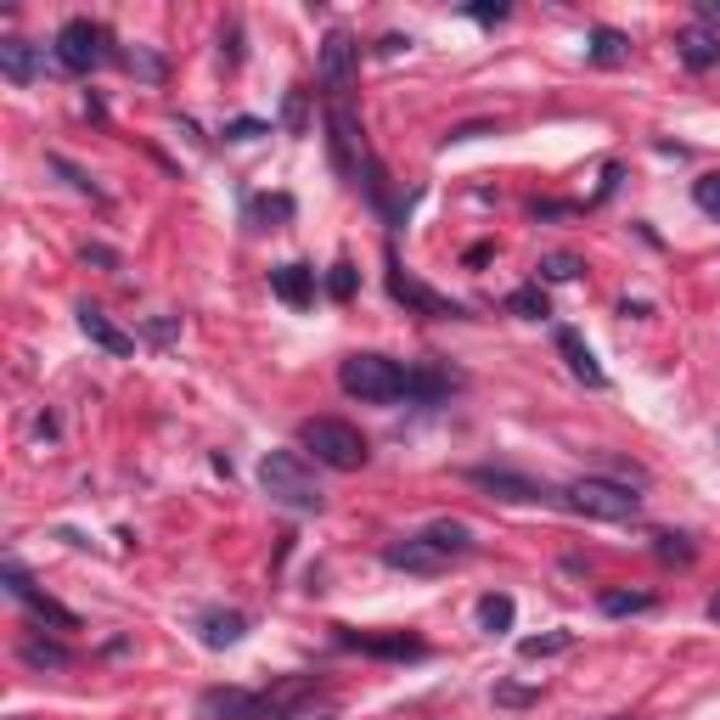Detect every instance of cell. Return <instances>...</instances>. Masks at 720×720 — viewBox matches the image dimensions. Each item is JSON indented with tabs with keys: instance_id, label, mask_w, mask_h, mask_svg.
<instances>
[{
	"instance_id": "1f68e13d",
	"label": "cell",
	"mask_w": 720,
	"mask_h": 720,
	"mask_svg": "<svg viewBox=\"0 0 720 720\" xmlns=\"http://www.w3.org/2000/svg\"><path fill=\"white\" fill-rule=\"evenodd\" d=\"M124 62H129V74H141V79H163V62L147 57V51H129Z\"/></svg>"
},
{
	"instance_id": "603a6c76",
	"label": "cell",
	"mask_w": 720,
	"mask_h": 720,
	"mask_svg": "<svg viewBox=\"0 0 720 720\" xmlns=\"http://www.w3.org/2000/svg\"><path fill=\"white\" fill-rule=\"evenodd\" d=\"M512 597H501V592H489V597H479V631H489V636H501V631H512Z\"/></svg>"
},
{
	"instance_id": "ab89813d",
	"label": "cell",
	"mask_w": 720,
	"mask_h": 720,
	"mask_svg": "<svg viewBox=\"0 0 720 720\" xmlns=\"http://www.w3.org/2000/svg\"><path fill=\"white\" fill-rule=\"evenodd\" d=\"M704 613H709V619H715V625H720V592L709 597V608H704Z\"/></svg>"
},
{
	"instance_id": "277c9868",
	"label": "cell",
	"mask_w": 720,
	"mask_h": 720,
	"mask_svg": "<svg viewBox=\"0 0 720 720\" xmlns=\"http://www.w3.org/2000/svg\"><path fill=\"white\" fill-rule=\"evenodd\" d=\"M569 507L585 518H603V523H631L642 518V496L619 479H574L569 484Z\"/></svg>"
},
{
	"instance_id": "9c48e42d",
	"label": "cell",
	"mask_w": 720,
	"mask_h": 720,
	"mask_svg": "<svg viewBox=\"0 0 720 720\" xmlns=\"http://www.w3.org/2000/svg\"><path fill=\"white\" fill-rule=\"evenodd\" d=\"M388 293L406 305V310H417V315H434V321H450V315H462V305H450V299H439L434 287H422L417 276H406L395 259H388Z\"/></svg>"
},
{
	"instance_id": "8fae6325",
	"label": "cell",
	"mask_w": 720,
	"mask_h": 720,
	"mask_svg": "<svg viewBox=\"0 0 720 720\" xmlns=\"http://www.w3.org/2000/svg\"><path fill=\"white\" fill-rule=\"evenodd\" d=\"M355 62H360V46H355V35H344V28H333V35L321 40V79L333 85L338 96H344V85L355 79Z\"/></svg>"
},
{
	"instance_id": "30bf717a",
	"label": "cell",
	"mask_w": 720,
	"mask_h": 720,
	"mask_svg": "<svg viewBox=\"0 0 720 720\" xmlns=\"http://www.w3.org/2000/svg\"><path fill=\"white\" fill-rule=\"evenodd\" d=\"M383 563L388 569H406V574H439L450 558H445L429 535H406V541H388L383 546Z\"/></svg>"
},
{
	"instance_id": "3957f363",
	"label": "cell",
	"mask_w": 720,
	"mask_h": 720,
	"mask_svg": "<svg viewBox=\"0 0 720 720\" xmlns=\"http://www.w3.org/2000/svg\"><path fill=\"white\" fill-rule=\"evenodd\" d=\"M299 445L315 456L321 468H333V473H360V468H367V456H372V445L360 439V429L344 422V417H310L299 429Z\"/></svg>"
},
{
	"instance_id": "52a82bcc",
	"label": "cell",
	"mask_w": 720,
	"mask_h": 720,
	"mask_svg": "<svg viewBox=\"0 0 720 720\" xmlns=\"http://www.w3.org/2000/svg\"><path fill=\"white\" fill-rule=\"evenodd\" d=\"M0 580H7V592H12L17 603H28V608H35V613L46 619V625H57V631H79V613H74V608H62L57 597H46L40 585L28 580L17 563H7V569H0Z\"/></svg>"
},
{
	"instance_id": "836d02e7",
	"label": "cell",
	"mask_w": 720,
	"mask_h": 720,
	"mask_svg": "<svg viewBox=\"0 0 720 720\" xmlns=\"http://www.w3.org/2000/svg\"><path fill=\"white\" fill-rule=\"evenodd\" d=\"M225 136H232V141H253V136H265V124H259V119H237V124H225Z\"/></svg>"
},
{
	"instance_id": "ac0fdd59",
	"label": "cell",
	"mask_w": 720,
	"mask_h": 720,
	"mask_svg": "<svg viewBox=\"0 0 720 720\" xmlns=\"http://www.w3.org/2000/svg\"><path fill=\"white\" fill-rule=\"evenodd\" d=\"M0 74H7L12 85H28L40 74V46L28 40H0Z\"/></svg>"
},
{
	"instance_id": "7402d4cb",
	"label": "cell",
	"mask_w": 720,
	"mask_h": 720,
	"mask_svg": "<svg viewBox=\"0 0 720 720\" xmlns=\"http://www.w3.org/2000/svg\"><path fill=\"white\" fill-rule=\"evenodd\" d=\"M625 57H631V35H619V28H592V62L619 69Z\"/></svg>"
},
{
	"instance_id": "8d00e7d4",
	"label": "cell",
	"mask_w": 720,
	"mask_h": 720,
	"mask_svg": "<svg viewBox=\"0 0 720 720\" xmlns=\"http://www.w3.org/2000/svg\"><path fill=\"white\" fill-rule=\"evenodd\" d=\"M530 686H496V704H530Z\"/></svg>"
},
{
	"instance_id": "e0dca14e",
	"label": "cell",
	"mask_w": 720,
	"mask_h": 720,
	"mask_svg": "<svg viewBox=\"0 0 720 720\" xmlns=\"http://www.w3.org/2000/svg\"><path fill=\"white\" fill-rule=\"evenodd\" d=\"M271 293L293 310H310L315 305V271L310 265H276L271 271Z\"/></svg>"
},
{
	"instance_id": "9a60e30c",
	"label": "cell",
	"mask_w": 720,
	"mask_h": 720,
	"mask_svg": "<svg viewBox=\"0 0 720 720\" xmlns=\"http://www.w3.org/2000/svg\"><path fill=\"white\" fill-rule=\"evenodd\" d=\"M558 355L569 360V372L585 383V388H603L608 383V372L597 367V355H592V344H585L580 333H574V326H558Z\"/></svg>"
},
{
	"instance_id": "f35d334b",
	"label": "cell",
	"mask_w": 720,
	"mask_h": 720,
	"mask_svg": "<svg viewBox=\"0 0 720 720\" xmlns=\"http://www.w3.org/2000/svg\"><path fill=\"white\" fill-rule=\"evenodd\" d=\"M406 46H411V40H400V35H388V40H383V46H377V51H383V57H400V51H406Z\"/></svg>"
},
{
	"instance_id": "f546056e",
	"label": "cell",
	"mask_w": 720,
	"mask_h": 720,
	"mask_svg": "<svg viewBox=\"0 0 720 720\" xmlns=\"http://www.w3.org/2000/svg\"><path fill=\"white\" fill-rule=\"evenodd\" d=\"M51 170H57V175H69V186H74V191H85V198H102V186H96V181L79 170V163H69V158H51Z\"/></svg>"
},
{
	"instance_id": "4316f807",
	"label": "cell",
	"mask_w": 720,
	"mask_h": 720,
	"mask_svg": "<svg viewBox=\"0 0 720 720\" xmlns=\"http://www.w3.org/2000/svg\"><path fill=\"white\" fill-rule=\"evenodd\" d=\"M653 608V597L647 592H603V613H647Z\"/></svg>"
},
{
	"instance_id": "e575fe53",
	"label": "cell",
	"mask_w": 720,
	"mask_h": 720,
	"mask_svg": "<svg viewBox=\"0 0 720 720\" xmlns=\"http://www.w3.org/2000/svg\"><path fill=\"white\" fill-rule=\"evenodd\" d=\"M305 90H287V129H305Z\"/></svg>"
},
{
	"instance_id": "ffe728a7",
	"label": "cell",
	"mask_w": 720,
	"mask_h": 720,
	"mask_svg": "<svg viewBox=\"0 0 720 720\" xmlns=\"http://www.w3.org/2000/svg\"><path fill=\"white\" fill-rule=\"evenodd\" d=\"M422 535H429V541L445 551V558H468V551H473V530H468L462 518H439V523H429Z\"/></svg>"
},
{
	"instance_id": "74e56055",
	"label": "cell",
	"mask_w": 720,
	"mask_h": 720,
	"mask_svg": "<svg viewBox=\"0 0 720 720\" xmlns=\"http://www.w3.org/2000/svg\"><path fill=\"white\" fill-rule=\"evenodd\" d=\"M85 259H96V265H108V271L119 265V253H113V248H85Z\"/></svg>"
},
{
	"instance_id": "7a4b0ae2",
	"label": "cell",
	"mask_w": 720,
	"mask_h": 720,
	"mask_svg": "<svg viewBox=\"0 0 720 720\" xmlns=\"http://www.w3.org/2000/svg\"><path fill=\"white\" fill-rule=\"evenodd\" d=\"M338 383L349 400H367V406H388V400H406L411 395V367L388 355H349L338 367Z\"/></svg>"
},
{
	"instance_id": "5bb4252c",
	"label": "cell",
	"mask_w": 720,
	"mask_h": 720,
	"mask_svg": "<svg viewBox=\"0 0 720 720\" xmlns=\"http://www.w3.org/2000/svg\"><path fill=\"white\" fill-rule=\"evenodd\" d=\"M79 326H85V338H90L96 349H108V355H136V338L119 333L113 315H108L102 305H79Z\"/></svg>"
},
{
	"instance_id": "ba28073f",
	"label": "cell",
	"mask_w": 720,
	"mask_h": 720,
	"mask_svg": "<svg viewBox=\"0 0 720 720\" xmlns=\"http://www.w3.org/2000/svg\"><path fill=\"white\" fill-rule=\"evenodd\" d=\"M468 484L489 489L496 501H512V507H535V501H551V489L535 484V479H523V473H507V468H473Z\"/></svg>"
},
{
	"instance_id": "4dcf8cb0",
	"label": "cell",
	"mask_w": 720,
	"mask_h": 720,
	"mask_svg": "<svg viewBox=\"0 0 720 720\" xmlns=\"http://www.w3.org/2000/svg\"><path fill=\"white\" fill-rule=\"evenodd\" d=\"M326 287H333V299H355V265H349V259H338V265H333Z\"/></svg>"
},
{
	"instance_id": "8992f818",
	"label": "cell",
	"mask_w": 720,
	"mask_h": 720,
	"mask_svg": "<svg viewBox=\"0 0 720 720\" xmlns=\"http://www.w3.org/2000/svg\"><path fill=\"white\" fill-rule=\"evenodd\" d=\"M57 62L69 74H90V69H102L108 62V35L96 28L90 17H69L57 28Z\"/></svg>"
},
{
	"instance_id": "44dd1931",
	"label": "cell",
	"mask_w": 720,
	"mask_h": 720,
	"mask_svg": "<svg viewBox=\"0 0 720 720\" xmlns=\"http://www.w3.org/2000/svg\"><path fill=\"white\" fill-rule=\"evenodd\" d=\"M198 631H203L209 647H237V642L248 636V619H243V613H203Z\"/></svg>"
},
{
	"instance_id": "d4e9b609",
	"label": "cell",
	"mask_w": 720,
	"mask_h": 720,
	"mask_svg": "<svg viewBox=\"0 0 720 720\" xmlns=\"http://www.w3.org/2000/svg\"><path fill=\"white\" fill-rule=\"evenodd\" d=\"M507 310L523 315V321H546V315H551V305H546V293H541V287H518L512 299H507Z\"/></svg>"
},
{
	"instance_id": "2e32d148",
	"label": "cell",
	"mask_w": 720,
	"mask_h": 720,
	"mask_svg": "<svg viewBox=\"0 0 720 720\" xmlns=\"http://www.w3.org/2000/svg\"><path fill=\"white\" fill-rule=\"evenodd\" d=\"M198 720H253V693H243V686H209L198 698Z\"/></svg>"
},
{
	"instance_id": "f1b7e54d",
	"label": "cell",
	"mask_w": 720,
	"mask_h": 720,
	"mask_svg": "<svg viewBox=\"0 0 720 720\" xmlns=\"http://www.w3.org/2000/svg\"><path fill=\"white\" fill-rule=\"evenodd\" d=\"M653 558L659 563H693V541L686 535H659L653 541Z\"/></svg>"
},
{
	"instance_id": "d590c367",
	"label": "cell",
	"mask_w": 720,
	"mask_h": 720,
	"mask_svg": "<svg viewBox=\"0 0 720 720\" xmlns=\"http://www.w3.org/2000/svg\"><path fill=\"white\" fill-rule=\"evenodd\" d=\"M468 17H473V23H501L507 7H501V0H496V7H489V0H479V7H468Z\"/></svg>"
},
{
	"instance_id": "6da1fadb",
	"label": "cell",
	"mask_w": 720,
	"mask_h": 720,
	"mask_svg": "<svg viewBox=\"0 0 720 720\" xmlns=\"http://www.w3.org/2000/svg\"><path fill=\"white\" fill-rule=\"evenodd\" d=\"M259 489L287 512H321L326 507L321 484H315V473H310V462L299 450H265L259 456Z\"/></svg>"
},
{
	"instance_id": "cb8c5ba5",
	"label": "cell",
	"mask_w": 720,
	"mask_h": 720,
	"mask_svg": "<svg viewBox=\"0 0 720 720\" xmlns=\"http://www.w3.org/2000/svg\"><path fill=\"white\" fill-rule=\"evenodd\" d=\"M535 271H541V282H551V287H563V282H574V276H580L585 265H580V259H574V253H546V259H541V265H535Z\"/></svg>"
},
{
	"instance_id": "4fadbf2b",
	"label": "cell",
	"mask_w": 720,
	"mask_h": 720,
	"mask_svg": "<svg viewBox=\"0 0 720 720\" xmlns=\"http://www.w3.org/2000/svg\"><path fill=\"white\" fill-rule=\"evenodd\" d=\"M675 57H681V62H686V69H693V74H709L715 62H720V35H715L709 23H693V28H681V35H675Z\"/></svg>"
},
{
	"instance_id": "484cf974",
	"label": "cell",
	"mask_w": 720,
	"mask_h": 720,
	"mask_svg": "<svg viewBox=\"0 0 720 720\" xmlns=\"http://www.w3.org/2000/svg\"><path fill=\"white\" fill-rule=\"evenodd\" d=\"M569 642H574L569 631H546V636H523L518 653H523V659H551V653H563Z\"/></svg>"
},
{
	"instance_id": "7c38bea8",
	"label": "cell",
	"mask_w": 720,
	"mask_h": 720,
	"mask_svg": "<svg viewBox=\"0 0 720 720\" xmlns=\"http://www.w3.org/2000/svg\"><path fill=\"white\" fill-rule=\"evenodd\" d=\"M338 647H360V653H377V659H422V653H429V642L406 636V631H395V636H360V631H344V625H338Z\"/></svg>"
},
{
	"instance_id": "d6986e66",
	"label": "cell",
	"mask_w": 720,
	"mask_h": 720,
	"mask_svg": "<svg viewBox=\"0 0 720 720\" xmlns=\"http://www.w3.org/2000/svg\"><path fill=\"white\" fill-rule=\"evenodd\" d=\"M17 659L28 665V670H69L74 665V653L62 647V642H46V636H28L23 647H17Z\"/></svg>"
},
{
	"instance_id": "5b68a950",
	"label": "cell",
	"mask_w": 720,
	"mask_h": 720,
	"mask_svg": "<svg viewBox=\"0 0 720 720\" xmlns=\"http://www.w3.org/2000/svg\"><path fill=\"white\" fill-rule=\"evenodd\" d=\"M326 129H333V163H338V175H360L372 163L367 152V136H360V113L349 96H333L326 102Z\"/></svg>"
},
{
	"instance_id": "d6a6232c",
	"label": "cell",
	"mask_w": 720,
	"mask_h": 720,
	"mask_svg": "<svg viewBox=\"0 0 720 720\" xmlns=\"http://www.w3.org/2000/svg\"><path fill=\"white\" fill-rule=\"evenodd\" d=\"M253 214H265V220H287L293 214V198H259Z\"/></svg>"
},
{
	"instance_id": "83f0119b",
	"label": "cell",
	"mask_w": 720,
	"mask_h": 720,
	"mask_svg": "<svg viewBox=\"0 0 720 720\" xmlns=\"http://www.w3.org/2000/svg\"><path fill=\"white\" fill-rule=\"evenodd\" d=\"M693 203L709 214V220H720V170L715 175H698L693 181Z\"/></svg>"
}]
</instances>
